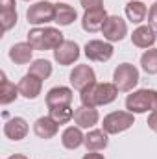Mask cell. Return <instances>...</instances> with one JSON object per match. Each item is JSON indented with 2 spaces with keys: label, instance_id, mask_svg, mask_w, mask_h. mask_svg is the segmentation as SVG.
<instances>
[{
  "label": "cell",
  "instance_id": "6da1fadb",
  "mask_svg": "<svg viewBox=\"0 0 157 159\" xmlns=\"http://www.w3.org/2000/svg\"><path fill=\"white\" fill-rule=\"evenodd\" d=\"M118 91L115 83H109V81H104V83H92L91 87H87L85 91H81L79 94V100L83 106H89V107H98V106H107L111 102H115L118 96Z\"/></svg>",
  "mask_w": 157,
  "mask_h": 159
},
{
  "label": "cell",
  "instance_id": "7a4b0ae2",
  "mask_svg": "<svg viewBox=\"0 0 157 159\" xmlns=\"http://www.w3.org/2000/svg\"><path fill=\"white\" fill-rule=\"evenodd\" d=\"M126 109L133 115L141 113H152L157 111V91L154 89H139L128 94L126 98Z\"/></svg>",
  "mask_w": 157,
  "mask_h": 159
},
{
  "label": "cell",
  "instance_id": "3957f363",
  "mask_svg": "<svg viewBox=\"0 0 157 159\" xmlns=\"http://www.w3.org/2000/svg\"><path fill=\"white\" fill-rule=\"evenodd\" d=\"M141 80V74H139V69L131 63H120L115 72H113V83L117 85V89L120 93H129L137 87Z\"/></svg>",
  "mask_w": 157,
  "mask_h": 159
},
{
  "label": "cell",
  "instance_id": "277c9868",
  "mask_svg": "<svg viewBox=\"0 0 157 159\" xmlns=\"http://www.w3.org/2000/svg\"><path fill=\"white\" fill-rule=\"evenodd\" d=\"M135 124V115L129 111H113L104 117L102 129L109 135H118L126 129H129Z\"/></svg>",
  "mask_w": 157,
  "mask_h": 159
},
{
  "label": "cell",
  "instance_id": "5b68a950",
  "mask_svg": "<svg viewBox=\"0 0 157 159\" xmlns=\"http://www.w3.org/2000/svg\"><path fill=\"white\" fill-rule=\"evenodd\" d=\"M54 13H56V4H52L48 0H39L28 7L26 19L34 26H43V24L54 22Z\"/></svg>",
  "mask_w": 157,
  "mask_h": 159
},
{
  "label": "cell",
  "instance_id": "8992f818",
  "mask_svg": "<svg viewBox=\"0 0 157 159\" xmlns=\"http://www.w3.org/2000/svg\"><path fill=\"white\" fill-rule=\"evenodd\" d=\"M85 56L89 61H96V63H105L113 57L115 54V48H113V43L109 41H100V39H92L87 41L85 44Z\"/></svg>",
  "mask_w": 157,
  "mask_h": 159
},
{
  "label": "cell",
  "instance_id": "52a82bcc",
  "mask_svg": "<svg viewBox=\"0 0 157 159\" xmlns=\"http://www.w3.org/2000/svg\"><path fill=\"white\" fill-rule=\"evenodd\" d=\"M69 80H70V85L81 93L87 87H91L92 83H96V74H94V69L91 65H76L70 70Z\"/></svg>",
  "mask_w": 157,
  "mask_h": 159
},
{
  "label": "cell",
  "instance_id": "ba28073f",
  "mask_svg": "<svg viewBox=\"0 0 157 159\" xmlns=\"http://www.w3.org/2000/svg\"><path fill=\"white\" fill-rule=\"evenodd\" d=\"M102 34H104V39L109 41V43H118L128 35V24L122 17L118 15H109L104 28H102Z\"/></svg>",
  "mask_w": 157,
  "mask_h": 159
},
{
  "label": "cell",
  "instance_id": "9c48e42d",
  "mask_svg": "<svg viewBox=\"0 0 157 159\" xmlns=\"http://www.w3.org/2000/svg\"><path fill=\"white\" fill-rule=\"evenodd\" d=\"M79 56H81L79 46H78V43H74V41L65 39V43H63L61 46H57V48L54 50V59H56L59 65H63V67H69V65L76 63L79 59Z\"/></svg>",
  "mask_w": 157,
  "mask_h": 159
},
{
  "label": "cell",
  "instance_id": "30bf717a",
  "mask_svg": "<svg viewBox=\"0 0 157 159\" xmlns=\"http://www.w3.org/2000/svg\"><path fill=\"white\" fill-rule=\"evenodd\" d=\"M107 17H109V15H107L105 7H102V9H89V11H85L83 17H81V28H83L85 32H89V34L102 32V28H104Z\"/></svg>",
  "mask_w": 157,
  "mask_h": 159
},
{
  "label": "cell",
  "instance_id": "8fae6325",
  "mask_svg": "<svg viewBox=\"0 0 157 159\" xmlns=\"http://www.w3.org/2000/svg\"><path fill=\"white\" fill-rule=\"evenodd\" d=\"M155 41H157V32L155 28L150 26V24H141L131 34V43L137 48H146L148 50V48H152L155 44Z\"/></svg>",
  "mask_w": 157,
  "mask_h": 159
},
{
  "label": "cell",
  "instance_id": "7c38bea8",
  "mask_svg": "<svg viewBox=\"0 0 157 159\" xmlns=\"http://www.w3.org/2000/svg\"><path fill=\"white\" fill-rule=\"evenodd\" d=\"M72 98H74V93L70 87H52L48 93H46V106L48 109L50 107H59V106H70L72 104Z\"/></svg>",
  "mask_w": 157,
  "mask_h": 159
},
{
  "label": "cell",
  "instance_id": "4fadbf2b",
  "mask_svg": "<svg viewBox=\"0 0 157 159\" xmlns=\"http://www.w3.org/2000/svg\"><path fill=\"white\" fill-rule=\"evenodd\" d=\"M17 87H19L20 96H24L26 100H35L43 91V80H39L37 76H32V74H24L19 80Z\"/></svg>",
  "mask_w": 157,
  "mask_h": 159
},
{
  "label": "cell",
  "instance_id": "5bb4252c",
  "mask_svg": "<svg viewBox=\"0 0 157 159\" xmlns=\"http://www.w3.org/2000/svg\"><path fill=\"white\" fill-rule=\"evenodd\" d=\"M74 122H76V126L78 128H85V129H89V128H94L98 122H100V113H98V109L96 107H89V106H79L78 109H74Z\"/></svg>",
  "mask_w": 157,
  "mask_h": 159
},
{
  "label": "cell",
  "instance_id": "9a60e30c",
  "mask_svg": "<svg viewBox=\"0 0 157 159\" xmlns=\"http://www.w3.org/2000/svg\"><path fill=\"white\" fill-rule=\"evenodd\" d=\"M28 122L22 117H13L4 124V135L9 141H22L28 135Z\"/></svg>",
  "mask_w": 157,
  "mask_h": 159
},
{
  "label": "cell",
  "instance_id": "2e32d148",
  "mask_svg": "<svg viewBox=\"0 0 157 159\" xmlns=\"http://www.w3.org/2000/svg\"><path fill=\"white\" fill-rule=\"evenodd\" d=\"M15 6H17L15 0H0V22H2V30L4 32H9L19 20Z\"/></svg>",
  "mask_w": 157,
  "mask_h": 159
},
{
  "label": "cell",
  "instance_id": "e0dca14e",
  "mask_svg": "<svg viewBox=\"0 0 157 159\" xmlns=\"http://www.w3.org/2000/svg\"><path fill=\"white\" fill-rule=\"evenodd\" d=\"M85 148L87 152H100L105 150L109 146V133H105L104 129H91L85 135Z\"/></svg>",
  "mask_w": 157,
  "mask_h": 159
},
{
  "label": "cell",
  "instance_id": "ac0fdd59",
  "mask_svg": "<svg viewBox=\"0 0 157 159\" xmlns=\"http://www.w3.org/2000/svg\"><path fill=\"white\" fill-rule=\"evenodd\" d=\"M32 57H34V46L26 41V43H15L11 48H9V59L15 63V65H26V63H32Z\"/></svg>",
  "mask_w": 157,
  "mask_h": 159
},
{
  "label": "cell",
  "instance_id": "d6986e66",
  "mask_svg": "<svg viewBox=\"0 0 157 159\" xmlns=\"http://www.w3.org/2000/svg\"><path fill=\"white\" fill-rule=\"evenodd\" d=\"M57 131H59V124L54 122L48 115L46 117H39L34 122V133L39 139H52V137L57 135Z\"/></svg>",
  "mask_w": 157,
  "mask_h": 159
},
{
  "label": "cell",
  "instance_id": "ffe728a7",
  "mask_svg": "<svg viewBox=\"0 0 157 159\" xmlns=\"http://www.w3.org/2000/svg\"><path fill=\"white\" fill-rule=\"evenodd\" d=\"M83 143H85V135H83L81 128H78V126H69V128L63 129V133H61V144L67 150H76Z\"/></svg>",
  "mask_w": 157,
  "mask_h": 159
},
{
  "label": "cell",
  "instance_id": "44dd1931",
  "mask_svg": "<svg viewBox=\"0 0 157 159\" xmlns=\"http://www.w3.org/2000/svg\"><path fill=\"white\" fill-rule=\"evenodd\" d=\"M0 78H2L0 80V104L7 106V104L15 102L20 93H19V87L11 80H7L6 72H0Z\"/></svg>",
  "mask_w": 157,
  "mask_h": 159
},
{
  "label": "cell",
  "instance_id": "7402d4cb",
  "mask_svg": "<svg viewBox=\"0 0 157 159\" xmlns=\"http://www.w3.org/2000/svg\"><path fill=\"white\" fill-rule=\"evenodd\" d=\"M78 19V13L72 6L65 4V2H59L56 4V13H54V22L59 24V26H70L74 20Z\"/></svg>",
  "mask_w": 157,
  "mask_h": 159
},
{
  "label": "cell",
  "instance_id": "603a6c76",
  "mask_svg": "<svg viewBox=\"0 0 157 159\" xmlns=\"http://www.w3.org/2000/svg\"><path fill=\"white\" fill-rule=\"evenodd\" d=\"M146 15H148V7L144 6L142 0H129L126 4V17L133 24H141L142 20H146Z\"/></svg>",
  "mask_w": 157,
  "mask_h": 159
},
{
  "label": "cell",
  "instance_id": "cb8c5ba5",
  "mask_svg": "<svg viewBox=\"0 0 157 159\" xmlns=\"http://www.w3.org/2000/svg\"><path fill=\"white\" fill-rule=\"evenodd\" d=\"M43 35H44V50H56L57 46H61L65 43V37L59 28L46 26V28H43Z\"/></svg>",
  "mask_w": 157,
  "mask_h": 159
},
{
  "label": "cell",
  "instance_id": "d4e9b609",
  "mask_svg": "<svg viewBox=\"0 0 157 159\" xmlns=\"http://www.w3.org/2000/svg\"><path fill=\"white\" fill-rule=\"evenodd\" d=\"M28 74L37 76L39 80H48L52 76V63H50L48 59H34V61L30 63Z\"/></svg>",
  "mask_w": 157,
  "mask_h": 159
},
{
  "label": "cell",
  "instance_id": "484cf974",
  "mask_svg": "<svg viewBox=\"0 0 157 159\" xmlns=\"http://www.w3.org/2000/svg\"><path fill=\"white\" fill-rule=\"evenodd\" d=\"M48 117L54 120V122H57V124L61 126V124H67V122H70V120L74 119V109H72L70 106L50 107V111H48Z\"/></svg>",
  "mask_w": 157,
  "mask_h": 159
},
{
  "label": "cell",
  "instance_id": "4316f807",
  "mask_svg": "<svg viewBox=\"0 0 157 159\" xmlns=\"http://www.w3.org/2000/svg\"><path fill=\"white\" fill-rule=\"evenodd\" d=\"M141 67L146 74H157V48H148L141 56Z\"/></svg>",
  "mask_w": 157,
  "mask_h": 159
},
{
  "label": "cell",
  "instance_id": "83f0119b",
  "mask_svg": "<svg viewBox=\"0 0 157 159\" xmlns=\"http://www.w3.org/2000/svg\"><path fill=\"white\" fill-rule=\"evenodd\" d=\"M28 43L34 46V50H44V35H43V28L35 26L28 32Z\"/></svg>",
  "mask_w": 157,
  "mask_h": 159
},
{
  "label": "cell",
  "instance_id": "f1b7e54d",
  "mask_svg": "<svg viewBox=\"0 0 157 159\" xmlns=\"http://www.w3.org/2000/svg\"><path fill=\"white\" fill-rule=\"evenodd\" d=\"M79 4H81V7L85 11H89V9H102L104 7V0H79Z\"/></svg>",
  "mask_w": 157,
  "mask_h": 159
},
{
  "label": "cell",
  "instance_id": "f546056e",
  "mask_svg": "<svg viewBox=\"0 0 157 159\" xmlns=\"http://www.w3.org/2000/svg\"><path fill=\"white\" fill-rule=\"evenodd\" d=\"M148 24L157 28V2H154L152 7L148 9Z\"/></svg>",
  "mask_w": 157,
  "mask_h": 159
},
{
  "label": "cell",
  "instance_id": "4dcf8cb0",
  "mask_svg": "<svg viewBox=\"0 0 157 159\" xmlns=\"http://www.w3.org/2000/svg\"><path fill=\"white\" fill-rule=\"evenodd\" d=\"M148 128L152 129V131H155L157 133V111H152L150 115H148Z\"/></svg>",
  "mask_w": 157,
  "mask_h": 159
},
{
  "label": "cell",
  "instance_id": "1f68e13d",
  "mask_svg": "<svg viewBox=\"0 0 157 159\" xmlns=\"http://www.w3.org/2000/svg\"><path fill=\"white\" fill-rule=\"evenodd\" d=\"M81 159H105V157L102 154H98V152H87Z\"/></svg>",
  "mask_w": 157,
  "mask_h": 159
},
{
  "label": "cell",
  "instance_id": "d6a6232c",
  "mask_svg": "<svg viewBox=\"0 0 157 159\" xmlns=\"http://www.w3.org/2000/svg\"><path fill=\"white\" fill-rule=\"evenodd\" d=\"M7 159H30V157H26L24 154H13V156H9Z\"/></svg>",
  "mask_w": 157,
  "mask_h": 159
},
{
  "label": "cell",
  "instance_id": "836d02e7",
  "mask_svg": "<svg viewBox=\"0 0 157 159\" xmlns=\"http://www.w3.org/2000/svg\"><path fill=\"white\" fill-rule=\"evenodd\" d=\"M24 2H30V0H24Z\"/></svg>",
  "mask_w": 157,
  "mask_h": 159
}]
</instances>
